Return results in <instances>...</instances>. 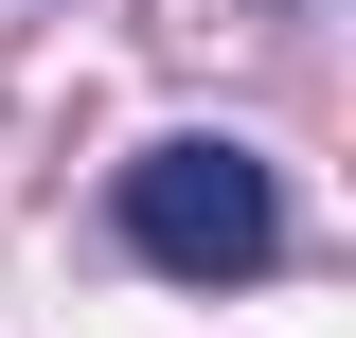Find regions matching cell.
<instances>
[{
  "label": "cell",
  "mask_w": 356,
  "mask_h": 338,
  "mask_svg": "<svg viewBox=\"0 0 356 338\" xmlns=\"http://www.w3.org/2000/svg\"><path fill=\"white\" fill-rule=\"evenodd\" d=\"M125 250L178 267V285H250V267L285 250V178H267L250 143H143L125 161Z\"/></svg>",
  "instance_id": "1"
}]
</instances>
